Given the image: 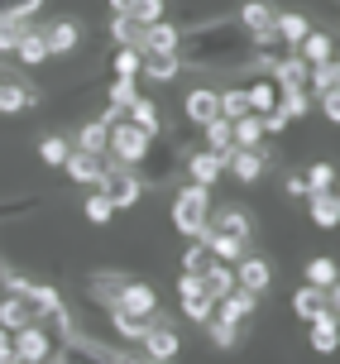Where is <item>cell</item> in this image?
<instances>
[{"mask_svg":"<svg viewBox=\"0 0 340 364\" xmlns=\"http://www.w3.org/2000/svg\"><path fill=\"white\" fill-rule=\"evenodd\" d=\"M125 115L144 129V134H163V129H168V120H163V106L154 101V96H134Z\"/></svg>","mask_w":340,"mask_h":364,"instance_id":"ffe728a7","label":"cell"},{"mask_svg":"<svg viewBox=\"0 0 340 364\" xmlns=\"http://www.w3.org/2000/svg\"><path fill=\"white\" fill-rule=\"evenodd\" d=\"M139 63H144V48L120 43V53H115V77H134V82H139Z\"/></svg>","mask_w":340,"mask_h":364,"instance_id":"74e56055","label":"cell"},{"mask_svg":"<svg viewBox=\"0 0 340 364\" xmlns=\"http://www.w3.org/2000/svg\"><path fill=\"white\" fill-rule=\"evenodd\" d=\"M259 125H264V134H283V129H287V110L283 106L264 110V115H259Z\"/></svg>","mask_w":340,"mask_h":364,"instance_id":"bcb514c9","label":"cell"},{"mask_svg":"<svg viewBox=\"0 0 340 364\" xmlns=\"http://www.w3.org/2000/svg\"><path fill=\"white\" fill-rule=\"evenodd\" d=\"M15 58L24 63V68H43L48 63V43H43V29H24L15 43Z\"/></svg>","mask_w":340,"mask_h":364,"instance_id":"83f0119b","label":"cell"},{"mask_svg":"<svg viewBox=\"0 0 340 364\" xmlns=\"http://www.w3.org/2000/svg\"><path fill=\"white\" fill-rule=\"evenodd\" d=\"M230 139H235V149H259L264 144V125H259L254 110H245L240 120H230Z\"/></svg>","mask_w":340,"mask_h":364,"instance_id":"f546056e","label":"cell"},{"mask_svg":"<svg viewBox=\"0 0 340 364\" xmlns=\"http://www.w3.org/2000/svg\"><path fill=\"white\" fill-rule=\"evenodd\" d=\"M201 326H206V336H211V346H221V350H235V346H240V326H235V321H225V316H216V311H211Z\"/></svg>","mask_w":340,"mask_h":364,"instance_id":"836d02e7","label":"cell"},{"mask_svg":"<svg viewBox=\"0 0 340 364\" xmlns=\"http://www.w3.org/2000/svg\"><path fill=\"white\" fill-rule=\"evenodd\" d=\"M336 297H340V288L331 283V288H317V283H302V288L292 292V311L302 316V321H312L322 307H336Z\"/></svg>","mask_w":340,"mask_h":364,"instance_id":"4fadbf2b","label":"cell"},{"mask_svg":"<svg viewBox=\"0 0 340 364\" xmlns=\"http://www.w3.org/2000/svg\"><path fill=\"white\" fill-rule=\"evenodd\" d=\"M307 211H312V225H317V230H336V225H340L336 187H326V192H307Z\"/></svg>","mask_w":340,"mask_h":364,"instance_id":"e0dca14e","label":"cell"},{"mask_svg":"<svg viewBox=\"0 0 340 364\" xmlns=\"http://www.w3.org/2000/svg\"><path fill=\"white\" fill-rule=\"evenodd\" d=\"M317 101H322V115L336 125V120H340V91L336 87H331V91H317Z\"/></svg>","mask_w":340,"mask_h":364,"instance_id":"7dc6e473","label":"cell"},{"mask_svg":"<svg viewBox=\"0 0 340 364\" xmlns=\"http://www.w3.org/2000/svg\"><path fill=\"white\" fill-rule=\"evenodd\" d=\"M110 216H115V206H110L106 187H91V192H87V220H91V225H106Z\"/></svg>","mask_w":340,"mask_h":364,"instance_id":"d590c367","label":"cell"},{"mask_svg":"<svg viewBox=\"0 0 340 364\" xmlns=\"http://www.w3.org/2000/svg\"><path fill=\"white\" fill-rule=\"evenodd\" d=\"M115 307L129 311V316H154L159 311V292L149 288V283H139V278H129L125 288H120V297H115Z\"/></svg>","mask_w":340,"mask_h":364,"instance_id":"7c38bea8","label":"cell"},{"mask_svg":"<svg viewBox=\"0 0 340 364\" xmlns=\"http://www.w3.org/2000/svg\"><path fill=\"white\" fill-rule=\"evenodd\" d=\"M38 96H43V91H38L29 77L0 73V115H24V110L38 106Z\"/></svg>","mask_w":340,"mask_h":364,"instance_id":"277c9868","label":"cell"},{"mask_svg":"<svg viewBox=\"0 0 340 364\" xmlns=\"http://www.w3.org/2000/svg\"><path fill=\"white\" fill-rule=\"evenodd\" d=\"M106 316H110V331H115V341H125V346H139L144 331L154 326V316H129V311H120V307H106Z\"/></svg>","mask_w":340,"mask_h":364,"instance_id":"d6986e66","label":"cell"},{"mask_svg":"<svg viewBox=\"0 0 340 364\" xmlns=\"http://www.w3.org/2000/svg\"><path fill=\"white\" fill-rule=\"evenodd\" d=\"M340 341V326H336V307H322L317 316H312V350L317 355H331Z\"/></svg>","mask_w":340,"mask_h":364,"instance_id":"603a6c76","label":"cell"},{"mask_svg":"<svg viewBox=\"0 0 340 364\" xmlns=\"http://www.w3.org/2000/svg\"><path fill=\"white\" fill-rule=\"evenodd\" d=\"M254 311H259V292L240 288V283H235L225 297H216V316H225V321H235V326H245Z\"/></svg>","mask_w":340,"mask_h":364,"instance_id":"8fae6325","label":"cell"},{"mask_svg":"<svg viewBox=\"0 0 340 364\" xmlns=\"http://www.w3.org/2000/svg\"><path fill=\"white\" fill-rule=\"evenodd\" d=\"M139 96V87H134V77H115L110 82V106L115 110H129V101Z\"/></svg>","mask_w":340,"mask_h":364,"instance_id":"ab89813d","label":"cell"},{"mask_svg":"<svg viewBox=\"0 0 340 364\" xmlns=\"http://www.w3.org/2000/svg\"><path fill=\"white\" fill-rule=\"evenodd\" d=\"M68 154H72V139H63V134H43V139H38V159L48 168H63Z\"/></svg>","mask_w":340,"mask_h":364,"instance_id":"e575fe53","label":"cell"},{"mask_svg":"<svg viewBox=\"0 0 340 364\" xmlns=\"http://www.w3.org/2000/svg\"><path fill=\"white\" fill-rule=\"evenodd\" d=\"M197 278H201V292L216 302V297H225V292L235 288V264H221V259H211V264H206Z\"/></svg>","mask_w":340,"mask_h":364,"instance_id":"cb8c5ba5","label":"cell"},{"mask_svg":"<svg viewBox=\"0 0 340 364\" xmlns=\"http://www.w3.org/2000/svg\"><path fill=\"white\" fill-rule=\"evenodd\" d=\"M206 216H211V187L187 182L178 197H173V225H178V235L201 240V230H206Z\"/></svg>","mask_w":340,"mask_h":364,"instance_id":"6da1fadb","label":"cell"},{"mask_svg":"<svg viewBox=\"0 0 340 364\" xmlns=\"http://www.w3.org/2000/svg\"><path fill=\"white\" fill-rule=\"evenodd\" d=\"M292 53L302 58L307 68H317V63H326V58H336V48H331V34H322V29H307L302 38H297V48Z\"/></svg>","mask_w":340,"mask_h":364,"instance_id":"d4e9b609","label":"cell"},{"mask_svg":"<svg viewBox=\"0 0 340 364\" xmlns=\"http://www.w3.org/2000/svg\"><path fill=\"white\" fill-rule=\"evenodd\" d=\"M110 38H115V43H134V48H139V24H134L129 15H115V19H110Z\"/></svg>","mask_w":340,"mask_h":364,"instance_id":"7bdbcfd3","label":"cell"},{"mask_svg":"<svg viewBox=\"0 0 340 364\" xmlns=\"http://www.w3.org/2000/svg\"><path fill=\"white\" fill-rule=\"evenodd\" d=\"M10 341H15V360H24V364H43L53 355V331L43 321H29V326L10 331Z\"/></svg>","mask_w":340,"mask_h":364,"instance_id":"5b68a950","label":"cell"},{"mask_svg":"<svg viewBox=\"0 0 340 364\" xmlns=\"http://www.w3.org/2000/svg\"><path fill=\"white\" fill-rule=\"evenodd\" d=\"M302 182H307V192H326V187H336V168L331 164H312L302 173Z\"/></svg>","mask_w":340,"mask_h":364,"instance_id":"f35d334b","label":"cell"},{"mask_svg":"<svg viewBox=\"0 0 340 364\" xmlns=\"http://www.w3.org/2000/svg\"><path fill=\"white\" fill-rule=\"evenodd\" d=\"M106 139H110V125H106V120H87V125L77 129L72 149H82V154H106Z\"/></svg>","mask_w":340,"mask_h":364,"instance_id":"4dcf8cb0","label":"cell"},{"mask_svg":"<svg viewBox=\"0 0 340 364\" xmlns=\"http://www.w3.org/2000/svg\"><path fill=\"white\" fill-rule=\"evenodd\" d=\"M178 24L168 19H154V24H139V48L144 53H178Z\"/></svg>","mask_w":340,"mask_h":364,"instance_id":"9a60e30c","label":"cell"},{"mask_svg":"<svg viewBox=\"0 0 340 364\" xmlns=\"http://www.w3.org/2000/svg\"><path fill=\"white\" fill-rule=\"evenodd\" d=\"M43 43H48V58L72 53V48L82 43V24H77V19H53V24L43 29Z\"/></svg>","mask_w":340,"mask_h":364,"instance_id":"ac0fdd59","label":"cell"},{"mask_svg":"<svg viewBox=\"0 0 340 364\" xmlns=\"http://www.w3.org/2000/svg\"><path fill=\"white\" fill-rule=\"evenodd\" d=\"M63 168H68V178L77 182V187H106L110 182L106 154H82V149H72L68 159H63Z\"/></svg>","mask_w":340,"mask_h":364,"instance_id":"8992f818","label":"cell"},{"mask_svg":"<svg viewBox=\"0 0 340 364\" xmlns=\"http://www.w3.org/2000/svg\"><path fill=\"white\" fill-rule=\"evenodd\" d=\"M225 173H230L235 182L254 187V182L269 173V154H264V149H230V154H225Z\"/></svg>","mask_w":340,"mask_h":364,"instance_id":"52a82bcc","label":"cell"},{"mask_svg":"<svg viewBox=\"0 0 340 364\" xmlns=\"http://www.w3.org/2000/svg\"><path fill=\"white\" fill-rule=\"evenodd\" d=\"M15 360V341H10V331L0 326V364H10Z\"/></svg>","mask_w":340,"mask_h":364,"instance_id":"681fc988","label":"cell"},{"mask_svg":"<svg viewBox=\"0 0 340 364\" xmlns=\"http://www.w3.org/2000/svg\"><path fill=\"white\" fill-rule=\"evenodd\" d=\"M201 139H206V149H216V154H230V149H235L230 120H225V115H211V120L201 125Z\"/></svg>","mask_w":340,"mask_h":364,"instance_id":"d6a6232c","label":"cell"},{"mask_svg":"<svg viewBox=\"0 0 340 364\" xmlns=\"http://www.w3.org/2000/svg\"><path fill=\"white\" fill-rule=\"evenodd\" d=\"M206 225H216V230H230V235H240V240H250V235H254L250 211H240V206H221L216 216H206Z\"/></svg>","mask_w":340,"mask_h":364,"instance_id":"484cf974","label":"cell"},{"mask_svg":"<svg viewBox=\"0 0 340 364\" xmlns=\"http://www.w3.org/2000/svg\"><path fill=\"white\" fill-rule=\"evenodd\" d=\"M178 297H182V316H187V321H197V326L216 311V302L201 292V278H197V273H182V278H178Z\"/></svg>","mask_w":340,"mask_h":364,"instance_id":"9c48e42d","label":"cell"},{"mask_svg":"<svg viewBox=\"0 0 340 364\" xmlns=\"http://www.w3.org/2000/svg\"><path fill=\"white\" fill-rule=\"evenodd\" d=\"M38 201L34 197H0V220H10V216H24V211H34Z\"/></svg>","mask_w":340,"mask_h":364,"instance_id":"f6af8a7d","label":"cell"},{"mask_svg":"<svg viewBox=\"0 0 340 364\" xmlns=\"http://www.w3.org/2000/svg\"><path fill=\"white\" fill-rule=\"evenodd\" d=\"M182 73V58L178 53H144L139 77H154V82H173Z\"/></svg>","mask_w":340,"mask_h":364,"instance_id":"f1b7e54d","label":"cell"},{"mask_svg":"<svg viewBox=\"0 0 340 364\" xmlns=\"http://www.w3.org/2000/svg\"><path fill=\"white\" fill-rule=\"evenodd\" d=\"M125 283H129L125 269H96V273H87V297L106 311V307H115V297H120Z\"/></svg>","mask_w":340,"mask_h":364,"instance_id":"ba28073f","label":"cell"},{"mask_svg":"<svg viewBox=\"0 0 340 364\" xmlns=\"http://www.w3.org/2000/svg\"><path fill=\"white\" fill-rule=\"evenodd\" d=\"M235 24H240L245 34H269L273 29V5L269 0H245V5L235 10Z\"/></svg>","mask_w":340,"mask_h":364,"instance_id":"7402d4cb","label":"cell"},{"mask_svg":"<svg viewBox=\"0 0 340 364\" xmlns=\"http://www.w3.org/2000/svg\"><path fill=\"white\" fill-rule=\"evenodd\" d=\"M307 29H312V19H307L302 10H283V15H278V10H273V34L283 38L287 48H297V38H302Z\"/></svg>","mask_w":340,"mask_h":364,"instance_id":"4316f807","label":"cell"},{"mask_svg":"<svg viewBox=\"0 0 340 364\" xmlns=\"http://www.w3.org/2000/svg\"><path fill=\"white\" fill-rule=\"evenodd\" d=\"M245 110H250V101H245V91H240V87L221 91V115H225V120H240Z\"/></svg>","mask_w":340,"mask_h":364,"instance_id":"60d3db41","label":"cell"},{"mask_svg":"<svg viewBox=\"0 0 340 364\" xmlns=\"http://www.w3.org/2000/svg\"><path fill=\"white\" fill-rule=\"evenodd\" d=\"M182 115H187L192 125H206L211 115H221V91L216 87H192L182 96Z\"/></svg>","mask_w":340,"mask_h":364,"instance_id":"5bb4252c","label":"cell"},{"mask_svg":"<svg viewBox=\"0 0 340 364\" xmlns=\"http://www.w3.org/2000/svg\"><path fill=\"white\" fill-rule=\"evenodd\" d=\"M283 192H287V197H307V182H302V173H287Z\"/></svg>","mask_w":340,"mask_h":364,"instance_id":"c3c4849f","label":"cell"},{"mask_svg":"<svg viewBox=\"0 0 340 364\" xmlns=\"http://www.w3.org/2000/svg\"><path fill=\"white\" fill-rule=\"evenodd\" d=\"M235 283L264 297V292H269V283H273V264L264 255H240V259H235Z\"/></svg>","mask_w":340,"mask_h":364,"instance_id":"30bf717a","label":"cell"},{"mask_svg":"<svg viewBox=\"0 0 340 364\" xmlns=\"http://www.w3.org/2000/svg\"><path fill=\"white\" fill-rule=\"evenodd\" d=\"M201 245L211 250V259H221V264H235V259L245 255V240L230 235V230H216V225H206L201 230Z\"/></svg>","mask_w":340,"mask_h":364,"instance_id":"44dd1931","label":"cell"},{"mask_svg":"<svg viewBox=\"0 0 340 364\" xmlns=\"http://www.w3.org/2000/svg\"><path fill=\"white\" fill-rule=\"evenodd\" d=\"M125 5H129V0H110V10H115V15H120V10H125Z\"/></svg>","mask_w":340,"mask_h":364,"instance_id":"f907efd6","label":"cell"},{"mask_svg":"<svg viewBox=\"0 0 340 364\" xmlns=\"http://www.w3.org/2000/svg\"><path fill=\"white\" fill-rule=\"evenodd\" d=\"M206 264H211V250H206L201 240H192V245H187V255H182V273H201Z\"/></svg>","mask_w":340,"mask_h":364,"instance_id":"ee69618b","label":"cell"},{"mask_svg":"<svg viewBox=\"0 0 340 364\" xmlns=\"http://www.w3.org/2000/svg\"><path fill=\"white\" fill-rule=\"evenodd\" d=\"M225 173V154H216V149H197V154H187V178L201 182V187H216Z\"/></svg>","mask_w":340,"mask_h":364,"instance_id":"2e32d148","label":"cell"},{"mask_svg":"<svg viewBox=\"0 0 340 364\" xmlns=\"http://www.w3.org/2000/svg\"><path fill=\"white\" fill-rule=\"evenodd\" d=\"M245 101H250L254 115H264V110L278 106V87L269 82V73H259V82H250V87H245Z\"/></svg>","mask_w":340,"mask_h":364,"instance_id":"1f68e13d","label":"cell"},{"mask_svg":"<svg viewBox=\"0 0 340 364\" xmlns=\"http://www.w3.org/2000/svg\"><path fill=\"white\" fill-rule=\"evenodd\" d=\"M307 283H317V288H331V283H336V259H331V255L307 259Z\"/></svg>","mask_w":340,"mask_h":364,"instance_id":"8d00e7d4","label":"cell"},{"mask_svg":"<svg viewBox=\"0 0 340 364\" xmlns=\"http://www.w3.org/2000/svg\"><path fill=\"white\" fill-rule=\"evenodd\" d=\"M139 350H144V360H149V364L178 360V350H182V336H178V331H173V321H168L163 311H154V326L144 331Z\"/></svg>","mask_w":340,"mask_h":364,"instance_id":"3957f363","label":"cell"},{"mask_svg":"<svg viewBox=\"0 0 340 364\" xmlns=\"http://www.w3.org/2000/svg\"><path fill=\"white\" fill-rule=\"evenodd\" d=\"M149 139L154 134H144L129 115H120V120H110V139H106V154L115 159V164H125V168H134V164H144V154H149Z\"/></svg>","mask_w":340,"mask_h":364,"instance_id":"7a4b0ae2","label":"cell"},{"mask_svg":"<svg viewBox=\"0 0 340 364\" xmlns=\"http://www.w3.org/2000/svg\"><path fill=\"white\" fill-rule=\"evenodd\" d=\"M43 10V0H0V19H29Z\"/></svg>","mask_w":340,"mask_h":364,"instance_id":"b9f144b4","label":"cell"}]
</instances>
